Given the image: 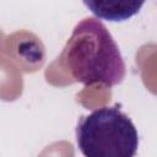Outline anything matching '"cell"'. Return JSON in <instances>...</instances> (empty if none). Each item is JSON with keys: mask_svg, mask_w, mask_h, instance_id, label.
Returning <instances> with one entry per match:
<instances>
[{"mask_svg": "<svg viewBox=\"0 0 157 157\" xmlns=\"http://www.w3.org/2000/svg\"><path fill=\"white\" fill-rule=\"evenodd\" d=\"M86 7L98 18L110 22L126 21L135 16L145 0H82Z\"/></svg>", "mask_w": 157, "mask_h": 157, "instance_id": "3957f363", "label": "cell"}, {"mask_svg": "<svg viewBox=\"0 0 157 157\" xmlns=\"http://www.w3.org/2000/svg\"><path fill=\"white\" fill-rule=\"evenodd\" d=\"M76 141L86 157H132L139 147V134L118 105L102 107L81 117Z\"/></svg>", "mask_w": 157, "mask_h": 157, "instance_id": "7a4b0ae2", "label": "cell"}, {"mask_svg": "<svg viewBox=\"0 0 157 157\" xmlns=\"http://www.w3.org/2000/svg\"><path fill=\"white\" fill-rule=\"evenodd\" d=\"M61 59L72 78L85 86L103 83L113 87L125 76L117 43L107 27L93 17H86L75 26Z\"/></svg>", "mask_w": 157, "mask_h": 157, "instance_id": "6da1fadb", "label": "cell"}]
</instances>
